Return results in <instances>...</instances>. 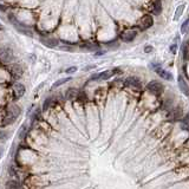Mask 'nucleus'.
Here are the masks:
<instances>
[{
  "label": "nucleus",
  "mask_w": 189,
  "mask_h": 189,
  "mask_svg": "<svg viewBox=\"0 0 189 189\" xmlns=\"http://www.w3.org/2000/svg\"><path fill=\"white\" fill-rule=\"evenodd\" d=\"M8 20H10L11 23L13 24V26H14L15 30H17L18 32L25 34V36H29V37H31V38L33 37V32H32L31 27L27 26V25L23 24V23H20V21H18V20L15 19V17H14L13 13H8Z\"/></svg>",
  "instance_id": "f257e3e1"
},
{
  "label": "nucleus",
  "mask_w": 189,
  "mask_h": 189,
  "mask_svg": "<svg viewBox=\"0 0 189 189\" xmlns=\"http://www.w3.org/2000/svg\"><path fill=\"white\" fill-rule=\"evenodd\" d=\"M0 59H1V62L4 64L11 63V62L14 59V56H13L12 50L8 49V47H3L1 51H0Z\"/></svg>",
  "instance_id": "f03ea898"
},
{
  "label": "nucleus",
  "mask_w": 189,
  "mask_h": 189,
  "mask_svg": "<svg viewBox=\"0 0 189 189\" xmlns=\"http://www.w3.org/2000/svg\"><path fill=\"white\" fill-rule=\"evenodd\" d=\"M147 89H148L150 92H153V93H155V95L158 96L160 93L163 92L164 86H163V84H162V83L157 82V81H153V82H150L148 85H147Z\"/></svg>",
  "instance_id": "7ed1b4c3"
},
{
  "label": "nucleus",
  "mask_w": 189,
  "mask_h": 189,
  "mask_svg": "<svg viewBox=\"0 0 189 189\" xmlns=\"http://www.w3.org/2000/svg\"><path fill=\"white\" fill-rule=\"evenodd\" d=\"M17 115H14L12 111H8L5 112V114H3V121H1V126L3 128H5L6 125H8V124H12L13 122H15L17 120Z\"/></svg>",
  "instance_id": "20e7f679"
},
{
  "label": "nucleus",
  "mask_w": 189,
  "mask_h": 189,
  "mask_svg": "<svg viewBox=\"0 0 189 189\" xmlns=\"http://www.w3.org/2000/svg\"><path fill=\"white\" fill-rule=\"evenodd\" d=\"M150 68L154 69V70H155V72L157 73L158 76H161L162 78H164L165 81H173V75L169 73L168 71H165L164 69H162L161 66L155 65V64H150Z\"/></svg>",
  "instance_id": "39448f33"
},
{
  "label": "nucleus",
  "mask_w": 189,
  "mask_h": 189,
  "mask_svg": "<svg viewBox=\"0 0 189 189\" xmlns=\"http://www.w3.org/2000/svg\"><path fill=\"white\" fill-rule=\"evenodd\" d=\"M7 70H8V72L12 75V77L15 78V79L21 77V76H23V72H24V70H23V68L20 66L19 64H12V65H8Z\"/></svg>",
  "instance_id": "423d86ee"
},
{
  "label": "nucleus",
  "mask_w": 189,
  "mask_h": 189,
  "mask_svg": "<svg viewBox=\"0 0 189 189\" xmlns=\"http://www.w3.org/2000/svg\"><path fill=\"white\" fill-rule=\"evenodd\" d=\"M137 33H138V32L134 29L126 30V31H124V32L121 34V39L123 42H125V43H130V42H132V40L137 37Z\"/></svg>",
  "instance_id": "0eeeda50"
},
{
  "label": "nucleus",
  "mask_w": 189,
  "mask_h": 189,
  "mask_svg": "<svg viewBox=\"0 0 189 189\" xmlns=\"http://www.w3.org/2000/svg\"><path fill=\"white\" fill-rule=\"evenodd\" d=\"M153 25H154V19H153V17H151L150 14H146V15H143V17L141 18L140 27L142 30L150 29Z\"/></svg>",
  "instance_id": "6e6552de"
},
{
  "label": "nucleus",
  "mask_w": 189,
  "mask_h": 189,
  "mask_svg": "<svg viewBox=\"0 0 189 189\" xmlns=\"http://www.w3.org/2000/svg\"><path fill=\"white\" fill-rule=\"evenodd\" d=\"M115 75V71L112 70H107V71H103L101 73H95L91 76V81H96V79H101V81H107L109 78Z\"/></svg>",
  "instance_id": "1a4fd4ad"
},
{
  "label": "nucleus",
  "mask_w": 189,
  "mask_h": 189,
  "mask_svg": "<svg viewBox=\"0 0 189 189\" xmlns=\"http://www.w3.org/2000/svg\"><path fill=\"white\" fill-rule=\"evenodd\" d=\"M168 118H169L171 122H177L182 118V108H175L171 111L169 112L168 115Z\"/></svg>",
  "instance_id": "9d476101"
},
{
  "label": "nucleus",
  "mask_w": 189,
  "mask_h": 189,
  "mask_svg": "<svg viewBox=\"0 0 189 189\" xmlns=\"http://www.w3.org/2000/svg\"><path fill=\"white\" fill-rule=\"evenodd\" d=\"M124 85L125 86H131V87H136V89H141L142 87V83L138 78L136 77H128L124 81Z\"/></svg>",
  "instance_id": "9b49d317"
},
{
  "label": "nucleus",
  "mask_w": 189,
  "mask_h": 189,
  "mask_svg": "<svg viewBox=\"0 0 189 189\" xmlns=\"http://www.w3.org/2000/svg\"><path fill=\"white\" fill-rule=\"evenodd\" d=\"M40 42L43 45L45 46H47V47H56V46H58V39L54 38V37H45V38H42L40 39Z\"/></svg>",
  "instance_id": "f8f14e48"
},
{
  "label": "nucleus",
  "mask_w": 189,
  "mask_h": 189,
  "mask_svg": "<svg viewBox=\"0 0 189 189\" xmlns=\"http://www.w3.org/2000/svg\"><path fill=\"white\" fill-rule=\"evenodd\" d=\"M13 93H14V99L23 97L25 93V86L20 83H15L13 85Z\"/></svg>",
  "instance_id": "ddd939ff"
},
{
  "label": "nucleus",
  "mask_w": 189,
  "mask_h": 189,
  "mask_svg": "<svg viewBox=\"0 0 189 189\" xmlns=\"http://www.w3.org/2000/svg\"><path fill=\"white\" fill-rule=\"evenodd\" d=\"M177 82H179V87L180 90L183 92L186 96H188L189 97V86L187 85V83H186V81H184V78L180 75L179 78H177Z\"/></svg>",
  "instance_id": "4468645a"
},
{
  "label": "nucleus",
  "mask_w": 189,
  "mask_h": 189,
  "mask_svg": "<svg viewBox=\"0 0 189 189\" xmlns=\"http://www.w3.org/2000/svg\"><path fill=\"white\" fill-rule=\"evenodd\" d=\"M78 90L77 89H75V87H70V89H68L66 90V92H65V98L66 99H73V98L78 97Z\"/></svg>",
  "instance_id": "2eb2a0df"
},
{
  "label": "nucleus",
  "mask_w": 189,
  "mask_h": 189,
  "mask_svg": "<svg viewBox=\"0 0 189 189\" xmlns=\"http://www.w3.org/2000/svg\"><path fill=\"white\" fill-rule=\"evenodd\" d=\"M5 188L6 189H21L20 184L18 181H14V180H10L7 181L5 184Z\"/></svg>",
  "instance_id": "dca6fc26"
},
{
  "label": "nucleus",
  "mask_w": 189,
  "mask_h": 189,
  "mask_svg": "<svg viewBox=\"0 0 189 189\" xmlns=\"http://www.w3.org/2000/svg\"><path fill=\"white\" fill-rule=\"evenodd\" d=\"M162 12V4L161 1H154L153 3V13L155 15H158Z\"/></svg>",
  "instance_id": "f3484780"
},
{
  "label": "nucleus",
  "mask_w": 189,
  "mask_h": 189,
  "mask_svg": "<svg viewBox=\"0 0 189 189\" xmlns=\"http://www.w3.org/2000/svg\"><path fill=\"white\" fill-rule=\"evenodd\" d=\"M184 7H186V5L184 4H181V5L176 8V11H175V14H174V20L175 21H177V20L180 19V17L182 15V13H183V10Z\"/></svg>",
  "instance_id": "a211bd4d"
},
{
  "label": "nucleus",
  "mask_w": 189,
  "mask_h": 189,
  "mask_svg": "<svg viewBox=\"0 0 189 189\" xmlns=\"http://www.w3.org/2000/svg\"><path fill=\"white\" fill-rule=\"evenodd\" d=\"M69 81H71V77L62 78V79H59V81H57V82H54V83H53V85H52V89H56V87L60 86V85H63V84H65V83L69 82Z\"/></svg>",
  "instance_id": "6ab92c4d"
},
{
  "label": "nucleus",
  "mask_w": 189,
  "mask_h": 189,
  "mask_svg": "<svg viewBox=\"0 0 189 189\" xmlns=\"http://www.w3.org/2000/svg\"><path fill=\"white\" fill-rule=\"evenodd\" d=\"M40 116H42V110H40L39 108H37V109L34 110L33 114H32V116H31V118H32V121H36V120H38V118H40Z\"/></svg>",
  "instance_id": "aec40b11"
},
{
  "label": "nucleus",
  "mask_w": 189,
  "mask_h": 189,
  "mask_svg": "<svg viewBox=\"0 0 189 189\" xmlns=\"http://www.w3.org/2000/svg\"><path fill=\"white\" fill-rule=\"evenodd\" d=\"M51 102H52V98L51 97L46 98V99L44 101V103H43V110L44 111H46V110L49 109V107L51 105Z\"/></svg>",
  "instance_id": "412c9836"
},
{
  "label": "nucleus",
  "mask_w": 189,
  "mask_h": 189,
  "mask_svg": "<svg viewBox=\"0 0 189 189\" xmlns=\"http://www.w3.org/2000/svg\"><path fill=\"white\" fill-rule=\"evenodd\" d=\"M8 110L10 111H12L14 115H17V116H19L20 112H21V110H20V108H18L17 105H11L10 108H8Z\"/></svg>",
  "instance_id": "4be33fe9"
},
{
  "label": "nucleus",
  "mask_w": 189,
  "mask_h": 189,
  "mask_svg": "<svg viewBox=\"0 0 189 189\" xmlns=\"http://www.w3.org/2000/svg\"><path fill=\"white\" fill-rule=\"evenodd\" d=\"M182 51H183L184 59H187L188 58V42H184L182 44Z\"/></svg>",
  "instance_id": "5701e85b"
},
{
  "label": "nucleus",
  "mask_w": 189,
  "mask_h": 189,
  "mask_svg": "<svg viewBox=\"0 0 189 189\" xmlns=\"http://www.w3.org/2000/svg\"><path fill=\"white\" fill-rule=\"evenodd\" d=\"M26 134H27V125L26 124H24V125L21 126V129H20V134H19V137L23 140L25 136H26Z\"/></svg>",
  "instance_id": "b1692460"
},
{
  "label": "nucleus",
  "mask_w": 189,
  "mask_h": 189,
  "mask_svg": "<svg viewBox=\"0 0 189 189\" xmlns=\"http://www.w3.org/2000/svg\"><path fill=\"white\" fill-rule=\"evenodd\" d=\"M187 124L189 125V112L184 116L183 120H182V128H183V129H187V128H188Z\"/></svg>",
  "instance_id": "393cba45"
},
{
  "label": "nucleus",
  "mask_w": 189,
  "mask_h": 189,
  "mask_svg": "<svg viewBox=\"0 0 189 189\" xmlns=\"http://www.w3.org/2000/svg\"><path fill=\"white\" fill-rule=\"evenodd\" d=\"M188 26H189V17H188V19L186 20L183 24H182V26H181V32H182V33H186V32H187V29H188Z\"/></svg>",
  "instance_id": "a878e982"
},
{
  "label": "nucleus",
  "mask_w": 189,
  "mask_h": 189,
  "mask_svg": "<svg viewBox=\"0 0 189 189\" xmlns=\"http://www.w3.org/2000/svg\"><path fill=\"white\" fill-rule=\"evenodd\" d=\"M76 71H77V68H76V66H71V68H68L66 70H65V72L69 73V75H70V73L76 72Z\"/></svg>",
  "instance_id": "bb28decb"
},
{
  "label": "nucleus",
  "mask_w": 189,
  "mask_h": 189,
  "mask_svg": "<svg viewBox=\"0 0 189 189\" xmlns=\"http://www.w3.org/2000/svg\"><path fill=\"white\" fill-rule=\"evenodd\" d=\"M151 51H153V46H150V45H147L146 47H144V52L146 53H150Z\"/></svg>",
  "instance_id": "cd10ccee"
},
{
  "label": "nucleus",
  "mask_w": 189,
  "mask_h": 189,
  "mask_svg": "<svg viewBox=\"0 0 189 189\" xmlns=\"http://www.w3.org/2000/svg\"><path fill=\"white\" fill-rule=\"evenodd\" d=\"M176 47H177V46H176V45H171V46H170V51H171V52H173V53H176Z\"/></svg>",
  "instance_id": "c85d7f7f"
},
{
  "label": "nucleus",
  "mask_w": 189,
  "mask_h": 189,
  "mask_svg": "<svg viewBox=\"0 0 189 189\" xmlns=\"http://www.w3.org/2000/svg\"><path fill=\"white\" fill-rule=\"evenodd\" d=\"M0 8H1V11H3V12H5V11H6V7L4 6V4H0Z\"/></svg>",
  "instance_id": "c756f323"
},
{
  "label": "nucleus",
  "mask_w": 189,
  "mask_h": 189,
  "mask_svg": "<svg viewBox=\"0 0 189 189\" xmlns=\"http://www.w3.org/2000/svg\"><path fill=\"white\" fill-rule=\"evenodd\" d=\"M95 68V65H89L87 68H84V70H90V69H93Z\"/></svg>",
  "instance_id": "7c9ffc66"
},
{
  "label": "nucleus",
  "mask_w": 189,
  "mask_h": 189,
  "mask_svg": "<svg viewBox=\"0 0 189 189\" xmlns=\"http://www.w3.org/2000/svg\"><path fill=\"white\" fill-rule=\"evenodd\" d=\"M187 130H188V132H189V125H188V128H187Z\"/></svg>",
  "instance_id": "2f4dec72"
}]
</instances>
